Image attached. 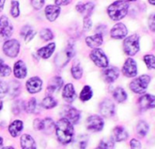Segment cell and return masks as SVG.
<instances>
[{
  "instance_id": "18",
  "label": "cell",
  "mask_w": 155,
  "mask_h": 149,
  "mask_svg": "<svg viewBox=\"0 0 155 149\" xmlns=\"http://www.w3.org/2000/svg\"><path fill=\"white\" fill-rule=\"evenodd\" d=\"M27 66L25 65V63L22 60H18L15 65H14V74L15 77L18 79H22L25 78L27 76Z\"/></svg>"
},
{
  "instance_id": "10",
  "label": "cell",
  "mask_w": 155,
  "mask_h": 149,
  "mask_svg": "<svg viewBox=\"0 0 155 149\" xmlns=\"http://www.w3.org/2000/svg\"><path fill=\"white\" fill-rule=\"evenodd\" d=\"M137 64L134 59L128 58L122 67V73L127 78H134L137 74Z\"/></svg>"
},
{
  "instance_id": "20",
  "label": "cell",
  "mask_w": 155,
  "mask_h": 149,
  "mask_svg": "<svg viewBox=\"0 0 155 149\" xmlns=\"http://www.w3.org/2000/svg\"><path fill=\"white\" fill-rule=\"evenodd\" d=\"M128 137H129V134H128V132L125 130V128L123 126L119 125V126H116L113 129V132H112V139H113V141L122 142V141H125Z\"/></svg>"
},
{
  "instance_id": "53",
  "label": "cell",
  "mask_w": 155,
  "mask_h": 149,
  "mask_svg": "<svg viewBox=\"0 0 155 149\" xmlns=\"http://www.w3.org/2000/svg\"><path fill=\"white\" fill-rule=\"evenodd\" d=\"M2 108H3V102L0 101V110H2Z\"/></svg>"
},
{
  "instance_id": "31",
  "label": "cell",
  "mask_w": 155,
  "mask_h": 149,
  "mask_svg": "<svg viewBox=\"0 0 155 149\" xmlns=\"http://www.w3.org/2000/svg\"><path fill=\"white\" fill-rule=\"evenodd\" d=\"M88 144V136L80 135L75 140V149H85Z\"/></svg>"
},
{
  "instance_id": "6",
  "label": "cell",
  "mask_w": 155,
  "mask_h": 149,
  "mask_svg": "<svg viewBox=\"0 0 155 149\" xmlns=\"http://www.w3.org/2000/svg\"><path fill=\"white\" fill-rule=\"evenodd\" d=\"M86 126H87V129L91 132H100L103 129L104 121L100 116L92 115L87 118Z\"/></svg>"
},
{
  "instance_id": "36",
  "label": "cell",
  "mask_w": 155,
  "mask_h": 149,
  "mask_svg": "<svg viewBox=\"0 0 155 149\" xmlns=\"http://www.w3.org/2000/svg\"><path fill=\"white\" fill-rule=\"evenodd\" d=\"M26 109V106H25V103H24V101H22V100H18V101H16V103L13 105V106H12V111H13V113L14 114H16V115H18V114H20L23 110H25Z\"/></svg>"
},
{
  "instance_id": "8",
  "label": "cell",
  "mask_w": 155,
  "mask_h": 149,
  "mask_svg": "<svg viewBox=\"0 0 155 149\" xmlns=\"http://www.w3.org/2000/svg\"><path fill=\"white\" fill-rule=\"evenodd\" d=\"M63 118L68 120L70 124L74 125L79 122L81 118V113L77 108L73 106H66L62 111Z\"/></svg>"
},
{
  "instance_id": "34",
  "label": "cell",
  "mask_w": 155,
  "mask_h": 149,
  "mask_svg": "<svg viewBox=\"0 0 155 149\" xmlns=\"http://www.w3.org/2000/svg\"><path fill=\"white\" fill-rule=\"evenodd\" d=\"M57 100L54 98V97H50V96H48V97H46L43 100H42V106L44 107V108H46V109H51V108H53V107H55L56 106H57Z\"/></svg>"
},
{
  "instance_id": "5",
  "label": "cell",
  "mask_w": 155,
  "mask_h": 149,
  "mask_svg": "<svg viewBox=\"0 0 155 149\" xmlns=\"http://www.w3.org/2000/svg\"><path fill=\"white\" fill-rule=\"evenodd\" d=\"M91 59L93 61V63L101 68H106L109 65V60L105 53L100 49V48H95L91 51Z\"/></svg>"
},
{
  "instance_id": "1",
  "label": "cell",
  "mask_w": 155,
  "mask_h": 149,
  "mask_svg": "<svg viewBox=\"0 0 155 149\" xmlns=\"http://www.w3.org/2000/svg\"><path fill=\"white\" fill-rule=\"evenodd\" d=\"M56 135L58 140L63 144H69L73 140L74 136V127L73 125L70 124L68 120L61 118L55 125Z\"/></svg>"
},
{
  "instance_id": "17",
  "label": "cell",
  "mask_w": 155,
  "mask_h": 149,
  "mask_svg": "<svg viewBox=\"0 0 155 149\" xmlns=\"http://www.w3.org/2000/svg\"><path fill=\"white\" fill-rule=\"evenodd\" d=\"M45 14L48 21L54 22L60 14V8L56 5H48L45 8Z\"/></svg>"
},
{
  "instance_id": "32",
  "label": "cell",
  "mask_w": 155,
  "mask_h": 149,
  "mask_svg": "<svg viewBox=\"0 0 155 149\" xmlns=\"http://www.w3.org/2000/svg\"><path fill=\"white\" fill-rule=\"evenodd\" d=\"M136 131H137V134L140 137H143L147 135V133L149 131V125L145 121H140L137 125Z\"/></svg>"
},
{
  "instance_id": "49",
  "label": "cell",
  "mask_w": 155,
  "mask_h": 149,
  "mask_svg": "<svg viewBox=\"0 0 155 149\" xmlns=\"http://www.w3.org/2000/svg\"><path fill=\"white\" fill-rule=\"evenodd\" d=\"M4 4H5V0H0V12L4 8Z\"/></svg>"
},
{
  "instance_id": "48",
  "label": "cell",
  "mask_w": 155,
  "mask_h": 149,
  "mask_svg": "<svg viewBox=\"0 0 155 149\" xmlns=\"http://www.w3.org/2000/svg\"><path fill=\"white\" fill-rule=\"evenodd\" d=\"M71 2V0H55L56 6H67Z\"/></svg>"
},
{
  "instance_id": "43",
  "label": "cell",
  "mask_w": 155,
  "mask_h": 149,
  "mask_svg": "<svg viewBox=\"0 0 155 149\" xmlns=\"http://www.w3.org/2000/svg\"><path fill=\"white\" fill-rule=\"evenodd\" d=\"M65 55H66L68 60H69V59L75 55V50H74L73 45L68 44V46L66 47V49H65Z\"/></svg>"
},
{
  "instance_id": "30",
  "label": "cell",
  "mask_w": 155,
  "mask_h": 149,
  "mask_svg": "<svg viewBox=\"0 0 155 149\" xmlns=\"http://www.w3.org/2000/svg\"><path fill=\"white\" fill-rule=\"evenodd\" d=\"M93 96V92H92V89L90 86H85L81 92V95H80V98L81 101L83 102H86L88 100H90Z\"/></svg>"
},
{
  "instance_id": "28",
  "label": "cell",
  "mask_w": 155,
  "mask_h": 149,
  "mask_svg": "<svg viewBox=\"0 0 155 149\" xmlns=\"http://www.w3.org/2000/svg\"><path fill=\"white\" fill-rule=\"evenodd\" d=\"M36 35V32L29 27V26H26L21 29V36H24L25 41L28 43Z\"/></svg>"
},
{
  "instance_id": "13",
  "label": "cell",
  "mask_w": 155,
  "mask_h": 149,
  "mask_svg": "<svg viewBox=\"0 0 155 149\" xmlns=\"http://www.w3.org/2000/svg\"><path fill=\"white\" fill-rule=\"evenodd\" d=\"M27 90L30 94H36L42 89V80L38 77H33L29 78L26 84Z\"/></svg>"
},
{
  "instance_id": "12",
  "label": "cell",
  "mask_w": 155,
  "mask_h": 149,
  "mask_svg": "<svg viewBox=\"0 0 155 149\" xmlns=\"http://www.w3.org/2000/svg\"><path fill=\"white\" fill-rule=\"evenodd\" d=\"M55 127L54 122L51 118L45 119H36L34 121V128L36 130H44L46 132L51 131Z\"/></svg>"
},
{
  "instance_id": "15",
  "label": "cell",
  "mask_w": 155,
  "mask_h": 149,
  "mask_svg": "<svg viewBox=\"0 0 155 149\" xmlns=\"http://www.w3.org/2000/svg\"><path fill=\"white\" fill-rule=\"evenodd\" d=\"M139 106L141 110L151 109L155 107V96L152 95H144L139 99Z\"/></svg>"
},
{
  "instance_id": "24",
  "label": "cell",
  "mask_w": 155,
  "mask_h": 149,
  "mask_svg": "<svg viewBox=\"0 0 155 149\" xmlns=\"http://www.w3.org/2000/svg\"><path fill=\"white\" fill-rule=\"evenodd\" d=\"M55 48H56V44L55 43H50L48 46L39 48L38 50V55L43 59H48V58H49L51 56V55L55 51Z\"/></svg>"
},
{
  "instance_id": "4",
  "label": "cell",
  "mask_w": 155,
  "mask_h": 149,
  "mask_svg": "<svg viewBox=\"0 0 155 149\" xmlns=\"http://www.w3.org/2000/svg\"><path fill=\"white\" fill-rule=\"evenodd\" d=\"M123 49L126 55H134L140 50V38L138 35L128 36L123 42Z\"/></svg>"
},
{
  "instance_id": "33",
  "label": "cell",
  "mask_w": 155,
  "mask_h": 149,
  "mask_svg": "<svg viewBox=\"0 0 155 149\" xmlns=\"http://www.w3.org/2000/svg\"><path fill=\"white\" fill-rule=\"evenodd\" d=\"M114 148V141L112 138H105L102 139L96 149H113Z\"/></svg>"
},
{
  "instance_id": "29",
  "label": "cell",
  "mask_w": 155,
  "mask_h": 149,
  "mask_svg": "<svg viewBox=\"0 0 155 149\" xmlns=\"http://www.w3.org/2000/svg\"><path fill=\"white\" fill-rule=\"evenodd\" d=\"M20 92V84L17 81H12L10 84H8V94L11 97H18Z\"/></svg>"
},
{
  "instance_id": "41",
  "label": "cell",
  "mask_w": 155,
  "mask_h": 149,
  "mask_svg": "<svg viewBox=\"0 0 155 149\" xmlns=\"http://www.w3.org/2000/svg\"><path fill=\"white\" fill-rule=\"evenodd\" d=\"M10 74H11V68L8 65L4 64L2 65H0V77L6 78L8 77Z\"/></svg>"
},
{
  "instance_id": "52",
  "label": "cell",
  "mask_w": 155,
  "mask_h": 149,
  "mask_svg": "<svg viewBox=\"0 0 155 149\" xmlns=\"http://www.w3.org/2000/svg\"><path fill=\"white\" fill-rule=\"evenodd\" d=\"M2 144H3V138L0 136V146H2Z\"/></svg>"
},
{
  "instance_id": "19",
  "label": "cell",
  "mask_w": 155,
  "mask_h": 149,
  "mask_svg": "<svg viewBox=\"0 0 155 149\" xmlns=\"http://www.w3.org/2000/svg\"><path fill=\"white\" fill-rule=\"evenodd\" d=\"M62 97L64 100L68 103H71L74 101L76 97V92H75L74 86L71 83H68L64 87L63 91H62Z\"/></svg>"
},
{
  "instance_id": "46",
  "label": "cell",
  "mask_w": 155,
  "mask_h": 149,
  "mask_svg": "<svg viewBox=\"0 0 155 149\" xmlns=\"http://www.w3.org/2000/svg\"><path fill=\"white\" fill-rule=\"evenodd\" d=\"M130 145L131 149H141V144L137 139H131L130 142Z\"/></svg>"
},
{
  "instance_id": "9",
  "label": "cell",
  "mask_w": 155,
  "mask_h": 149,
  "mask_svg": "<svg viewBox=\"0 0 155 149\" xmlns=\"http://www.w3.org/2000/svg\"><path fill=\"white\" fill-rule=\"evenodd\" d=\"M13 33V26L9 19L3 16L0 17V37L1 38H8L11 36Z\"/></svg>"
},
{
  "instance_id": "37",
  "label": "cell",
  "mask_w": 155,
  "mask_h": 149,
  "mask_svg": "<svg viewBox=\"0 0 155 149\" xmlns=\"http://www.w3.org/2000/svg\"><path fill=\"white\" fill-rule=\"evenodd\" d=\"M143 60L149 69H155V56L153 55H146Z\"/></svg>"
},
{
  "instance_id": "40",
  "label": "cell",
  "mask_w": 155,
  "mask_h": 149,
  "mask_svg": "<svg viewBox=\"0 0 155 149\" xmlns=\"http://www.w3.org/2000/svg\"><path fill=\"white\" fill-rule=\"evenodd\" d=\"M37 108H38V103H37V100L36 98H31L29 101H28V106H27V110L28 113H37Z\"/></svg>"
},
{
  "instance_id": "16",
  "label": "cell",
  "mask_w": 155,
  "mask_h": 149,
  "mask_svg": "<svg viewBox=\"0 0 155 149\" xmlns=\"http://www.w3.org/2000/svg\"><path fill=\"white\" fill-rule=\"evenodd\" d=\"M119 76H120V71L115 66L107 67L103 71V78L109 84L113 83L119 78Z\"/></svg>"
},
{
  "instance_id": "42",
  "label": "cell",
  "mask_w": 155,
  "mask_h": 149,
  "mask_svg": "<svg viewBox=\"0 0 155 149\" xmlns=\"http://www.w3.org/2000/svg\"><path fill=\"white\" fill-rule=\"evenodd\" d=\"M8 93V84L7 82H0V99Z\"/></svg>"
},
{
  "instance_id": "35",
  "label": "cell",
  "mask_w": 155,
  "mask_h": 149,
  "mask_svg": "<svg viewBox=\"0 0 155 149\" xmlns=\"http://www.w3.org/2000/svg\"><path fill=\"white\" fill-rule=\"evenodd\" d=\"M71 74L73 78L75 79H81L82 74H83V70L80 64H76V65H73L72 68H71Z\"/></svg>"
},
{
  "instance_id": "39",
  "label": "cell",
  "mask_w": 155,
  "mask_h": 149,
  "mask_svg": "<svg viewBox=\"0 0 155 149\" xmlns=\"http://www.w3.org/2000/svg\"><path fill=\"white\" fill-rule=\"evenodd\" d=\"M10 13L13 17H18L19 16V3L18 1H16V0H13L11 3Z\"/></svg>"
},
{
  "instance_id": "21",
  "label": "cell",
  "mask_w": 155,
  "mask_h": 149,
  "mask_svg": "<svg viewBox=\"0 0 155 149\" xmlns=\"http://www.w3.org/2000/svg\"><path fill=\"white\" fill-rule=\"evenodd\" d=\"M85 41H86V44H87V46L89 47L95 49V48H98L100 46L102 45V43H103V36L101 34H96V35H93V36L86 37Z\"/></svg>"
},
{
  "instance_id": "47",
  "label": "cell",
  "mask_w": 155,
  "mask_h": 149,
  "mask_svg": "<svg viewBox=\"0 0 155 149\" xmlns=\"http://www.w3.org/2000/svg\"><path fill=\"white\" fill-rule=\"evenodd\" d=\"M149 27L151 31L155 32V14H152L149 17Z\"/></svg>"
},
{
  "instance_id": "44",
  "label": "cell",
  "mask_w": 155,
  "mask_h": 149,
  "mask_svg": "<svg viewBox=\"0 0 155 149\" xmlns=\"http://www.w3.org/2000/svg\"><path fill=\"white\" fill-rule=\"evenodd\" d=\"M31 4L35 9H40L45 4V0H31Z\"/></svg>"
},
{
  "instance_id": "27",
  "label": "cell",
  "mask_w": 155,
  "mask_h": 149,
  "mask_svg": "<svg viewBox=\"0 0 155 149\" xmlns=\"http://www.w3.org/2000/svg\"><path fill=\"white\" fill-rule=\"evenodd\" d=\"M113 97L118 103H123L127 99V93L122 87H117L113 91Z\"/></svg>"
},
{
  "instance_id": "22",
  "label": "cell",
  "mask_w": 155,
  "mask_h": 149,
  "mask_svg": "<svg viewBox=\"0 0 155 149\" xmlns=\"http://www.w3.org/2000/svg\"><path fill=\"white\" fill-rule=\"evenodd\" d=\"M20 145L22 149H37V144L34 138L28 134H25L21 136Z\"/></svg>"
},
{
  "instance_id": "54",
  "label": "cell",
  "mask_w": 155,
  "mask_h": 149,
  "mask_svg": "<svg viewBox=\"0 0 155 149\" xmlns=\"http://www.w3.org/2000/svg\"><path fill=\"white\" fill-rule=\"evenodd\" d=\"M3 63H4V60H3L1 57H0V65H3Z\"/></svg>"
},
{
  "instance_id": "45",
  "label": "cell",
  "mask_w": 155,
  "mask_h": 149,
  "mask_svg": "<svg viewBox=\"0 0 155 149\" xmlns=\"http://www.w3.org/2000/svg\"><path fill=\"white\" fill-rule=\"evenodd\" d=\"M92 26V22L91 20V17H84V20H83V27H84V30L85 31H88L91 29Z\"/></svg>"
},
{
  "instance_id": "3",
  "label": "cell",
  "mask_w": 155,
  "mask_h": 149,
  "mask_svg": "<svg viewBox=\"0 0 155 149\" xmlns=\"http://www.w3.org/2000/svg\"><path fill=\"white\" fill-rule=\"evenodd\" d=\"M150 81V77L148 74H142V76L135 78L130 84V88L132 92L136 94H142L146 91Z\"/></svg>"
},
{
  "instance_id": "55",
  "label": "cell",
  "mask_w": 155,
  "mask_h": 149,
  "mask_svg": "<svg viewBox=\"0 0 155 149\" xmlns=\"http://www.w3.org/2000/svg\"><path fill=\"white\" fill-rule=\"evenodd\" d=\"M127 1H136V0H127Z\"/></svg>"
},
{
  "instance_id": "7",
  "label": "cell",
  "mask_w": 155,
  "mask_h": 149,
  "mask_svg": "<svg viewBox=\"0 0 155 149\" xmlns=\"http://www.w3.org/2000/svg\"><path fill=\"white\" fill-rule=\"evenodd\" d=\"M20 45L16 39H9L5 42L3 46V51L6 55L9 57H16L19 53Z\"/></svg>"
},
{
  "instance_id": "25",
  "label": "cell",
  "mask_w": 155,
  "mask_h": 149,
  "mask_svg": "<svg viewBox=\"0 0 155 149\" xmlns=\"http://www.w3.org/2000/svg\"><path fill=\"white\" fill-rule=\"evenodd\" d=\"M23 126H24V124H23L22 121H20V120H15L8 126V131H9L10 135L13 137H17V136L19 135V134L23 130Z\"/></svg>"
},
{
  "instance_id": "23",
  "label": "cell",
  "mask_w": 155,
  "mask_h": 149,
  "mask_svg": "<svg viewBox=\"0 0 155 149\" xmlns=\"http://www.w3.org/2000/svg\"><path fill=\"white\" fill-rule=\"evenodd\" d=\"M76 9L79 13L83 14L84 17H91V13H92V11L94 9V4L92 2H89L87 4L79 3L76 7Z\"/></svg>"
},
{
  "instance_id": "11",
  "label": "cell",
  "mask_w": 155,
  "mask_h": 149,
  "mask_svg": "<svg viewBox=\"0 0 155 149\" xmlns=\"http://www.w3.org/2000/svg\"><path fill=\"white\" fill-rule=\"evenodd\" d=\"M100 112L104 117H111L115 114V105L110 99L103 100L100 105Z\"/></svg>"
},
{
  "instance_id": "51",
  "label": "cell",
  "mask_w": 155,
  "mask_h": 149,
  "mask_svg": "<svg viewBox=\"0 0 155 149\" xmlns=\"http://www.w3.org/2000/svg\"><path fill=\"white\" fill-rule=\"evenodd\" d=\"M149 3H150V5L155 6V0H149Z\"/></svg>"
},
{
  "instance_id": "50",
  "label": "cell",
  "mask_w": 155,
  "mask_h": 149,
  "mask_svg": "<svg viewBox=\"0 0 155 149\" xmlns=\"http://www.w3.org/2000/svg\"><path fill=\"white\" fill-rule=\"evenodd\" d=\"M1 149H15L13 146H5V147H2Z\"/></svg>"
},
{
  "instance_id": "2",
  "label": "cell",
  "mask_w": 155,
  "mask_h": 149,
  "mask_svg": "<svg viewBox=\"0 0 155 149\" xmlns=\"http://www.w3.org/2000/svg\"><path fill=\"white\" fill-rule=\"evenodd\" d=\"M128 10V2L124 1V0H118V1H115L108 8V15L112 20L119 21L127 15Z\"/></svg>"
},
{
  "instance_id": "38",
  "label": "cell",
  "mask_w": 155,
  "mask_h": 149,
  "mask_svg": "<svg viewBox=\"0 0 155 149\" xmlns=\"http://www.w3.org/2000/svg\"><path fill=\"white\" fill-rule=\"evenodd\" d=\"M39 36H40V37H41L43 40H45V41L52 40V38L54 37L52 31H51L50 29H48V28H44V29H42V30L40 31V33H39Z\"/></svg>"
},
{
  "instance_id": "14",
  "label": "cell",
  "mask_w": 155,
  "mask_h": 149,
  "mask_svg": "<svg viewBox=\"0 0 155 149\" xmlns=\"http://www.w3.org/2000/svg\"><path fill=\"white\" fill-rule=\"evenodd\" d=\"M128 34V29L126 26L122 23L116 24L110 30V36L114 39H122Z\"/></svg>"
},
{
  "instance_id": "26",
  "label": "cell",
  "mask_w": 155,
  "mask_h": 149,
  "mask_svg": "<svg viewBox=\"0 0 155 149\" xmlns=\"http://www.w3.org/2000/svg\"><path fill=\"white\" fill-rule=\"evenodd\" d=\"M63 86V80L60 77H54L53 78L50 79L48 86V90L49 92H55L57 90H59Z\"/></svg>"
}]
</instances>
